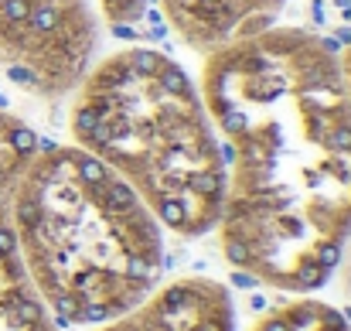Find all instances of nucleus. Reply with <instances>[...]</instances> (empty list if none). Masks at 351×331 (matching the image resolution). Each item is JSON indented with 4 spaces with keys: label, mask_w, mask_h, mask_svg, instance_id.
I'll list each match as a JSON object with an SVG mask.
<instances>
[{
    "label": "nucleus",
    "mask_w": 351,
    "mask_h": 331,
    "mask_svg": "<svg viewBox=\"0 0 351 331\" xmlns=\"http://www.w3.org/2000/svg\"><path fill=\"white\" fill-rule=\"evenodd\" d=\"M226 192L219 246L245 280L321 290L351 236V93L328 38L273 24L202 55Z\"/></svg>",
    "instance_id": "obj_1"
},
{
    "label": "nucleus",
    "mask_w": 351,
    "mask_h": 331,
    "mask_svg": "<svg viewBox=\"0 0 351 331\" xmlns=\"http://www.w3.org/2000/svg\"><path fill=\"white\" fill-rule=\"evenodd\" d=\"M10 222L62 328H103L160 287V222L113 168L75 144H38L14 178Z\"/></svg>",
    "instance_id": "obj_2"
},
{
    "label": "nucleus",
    "mask_w": 351,
    "mask_h": 331,
    "mask_svg": "<svg viewBox=\"0 0 351 331\" xmlns=\"http://www.w3.org/2000/svg\"><path fill=\"white\" fill-rule=\"evenodd\" d=\"M69 100L72 144L113 168L164 232L198 239L215 229L226 161L184 65L130 45L93 62Z\"/></svg>",
    "instance_id": "obj_3"
},
{
    "label": "nucleus",
    "mask_w": 351,
    "mask_h": 331,
    "mask_svg": "<svg viewBox=\"0 0 351 331\" xmlns=\"http://www.w3.org/2000/svg\"><path fill=\"white\" fill-rule=\"evenodd\" d=\"M99 27L89 0H0V69L17 89L62 103L93 69Z\"/></svg>",
    "instance_id": "obj_4"
},
{
    "label": "nucleus",
    "mask_w": 351,
    "mask_h": 331,
    "mask_svg": "<svg viewBox=\"0 0 351 331\" xmlns=\"http://www.w3.org/2000/svg\"><path fill=\"white\" fill-rule=\"evenodd\" d=\"M38 144L41 137L27 123H17L0 140V331H65L38 294L10 222L14 178L24 168V161L38 150Z\"/></svg>",
    "instance_id": "obj_5"
},
{
    "label": "nucleus",
    "mask_w": 351,
    "mask_h": 331,
    "mask_svg": "<svg viewBox=\"0 0 351 331\" xmlns=\"http://www.w3.org/2000/svg\"><path fill=\"white\" fill-rule=\"evenodd\" d=\"M93 331H235V304L212 277H178L130 315Z\"/></svg>",
    "instance_id": "obj_6"
},
{
    "label": "nucleus",
    "mask_w": 351,
    "mask_h": 331,
    "mask_svg": "<svg viewBox=\"0 0 351 331\" xmlns=\"http://www.w3.org/2000/svg\"><path fill=\"white\" fill-rule=\"evenodd\" d=\"M171 31L198 55L266 31L280 21L287 0H157Z\"/></svg>",
    "instance_id": "obj_7"
},
{
    "label": "nucleus",
    "mask_w": 351,
    "mask_h": 331,
    "mask_svg": "<svg viewBox=\"0 0 351 331\" xmlns=\"http://www.w3.org/2000/svg\"><path fill=\"white\" fill-rule=\"evenodd\" d=\"M252 331H351V325L338 308L314 301L307 294V297H293V301L266 311L252 325Z\"/></svg>",
    "instance_id": "obj_8"
},
{
    "label": "nucleus",
    "mask_w": 351,
    "mask_h": 331,
    "mask_svg": "<svg viewBox=\"0 0 351 331\" xmlns=\"http://www.w3.org/2000/svg\"><path fill=\"white\" fill-rule=\"evenodd\" d=\"M143 10H147V0H99L96 14H103V21L110 27H126V24L140 21Z\"/></svg>",
    "instance_id": "obj_9"
},
{
    "label": "nucleus",
    "mask_w": 351,
    "mask_h": 331,
    "mask_svg": "<svg viewBox=\"0 0 351 331\" xmlns=\"http://www.w3.org/2000/svg\"><path fill=\"white\" fill-rule=\"evenodd\" d=\"M335 273H341V294L351 301V236H348V242H345V253H341V263H338Z\"/></svg>",
    "instance_id": "obj_10"
},
{
    "label": "nucleus",
    "mask_w": 351,
    "mask_h": 331,
    "mask_svg": "<svg viewBox=\"0 0 351 331\" xmlns=\"http://www.w3.org/2000/svg\"><path fill=\"white\" fill-rule=\"evenodd\" d=\"M335 52H338V62H341V72H345V82H348V93H351V34Z\"/></svg>",
    "instance_id": "obj_11"
}]
</instances>
